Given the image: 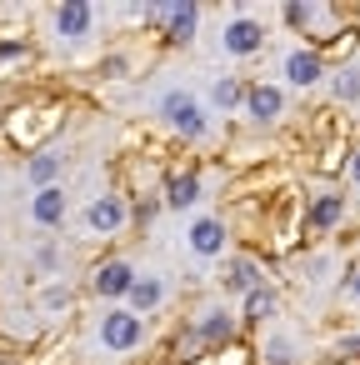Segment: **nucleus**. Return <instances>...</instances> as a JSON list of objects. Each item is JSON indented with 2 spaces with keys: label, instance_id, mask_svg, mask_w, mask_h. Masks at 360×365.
Instances as JSON below:
<instances>
[{
  "label": "nucleus",
  "instance_id": "f257e3e1",
  "mask_svg": "<svg viewBox=\"0 0 360 365\" xmlns=\"http://www.w3.org/2000/svg\"><path fill=\"white\" fill-rule=\"evenodd\" d=\"M160 115H165V125H170L175 135H190V140L205 135V106H200L190 91H170V96L160 101Z\"/></svg>",
  "mask_w": 360,
  "mask_h": 365
},
{
  "label": "nucleus",
  "instance_id": "ddd939ff",
  "mask_svg": "<svg viewBox=\"0 0 360 365\" xmlns=\"http://www.w3.org/2000/svg\"><path fill=\"white\" fill-rule=\"evenodd\" d=\"M285 76H290V86H315L325 76V66H320L315 51H290L285 56Z\"/></svg>",
  "mask_w": 360,
  "mask_h": 365
},
{
  "label": "nucleus",
  "instance_id": "f3484780",
  "mask_svg": "<svg viewBox=\"0 0 360 365\" xmlns=\"http://www.w3.org/2000/svg\"><path fill=\"white\" fill-rule=\"evenodd\" d=\"M210 101H215V110H235V106L245 101V86H240L235 76H220V81L210 86Z\"/></svg>",
  "mask_w": 360,
  "mask_h": 365
},
{
  "label": "nucleus",
  "instance_id": "5701e85b",
  "mask_svg": "<svg viewBox=\"0 0 360 365\" xmlns=\"http://www.w3.org/2000/svg\"><path fill=\"white\" fill-rule=\"evenodd\" d=\"M345 290L360 300V265H350V275H345Z\"/></svg>",
  "mask_w": 360,
  "mask_h": 365
},
{
  "label": "nucleus",
  "instance_id": "b1692460",
  "mask_svg": "<svg viewBox=\"0 0 360 365\" xmlns=\"http://www.w3.org/2000/svg\"><path fill=\"white\" fill-rule=\"evenodd\" d=\"M350 175H355V185H360V155H355V160H350Z\"/></svg>",
  "mask_w": 360,
  "mask_h": 365
},
{
  "label": "nucleus",
  "instance_id": "6ab92c4d",
  "mask_svg": "<svg viewBox=\"0 0 360 365\" xmlns=\"http://www.w3.org/2000/svg\"><path fill=\"white\" fill-rule=\"evenodd\" d=\"M56 175H61V155H36V160H31V180H36L41 190H46Z\"/></svg>",
  "mask_w": 360,
  "mask_h": 365
},
{
  "label": "nucleus",
  "instance_id": "9d476101",
  "mask_svg": "<svg viewBox=\"0 0 360 365\" xmlns=\"http://www.w3.org/2000/svg\"><path fill=\"white\" fill-rule=\"evenodd\" d=\"M195 26H200V11L195 6H165V41L190 46L195 41Z\"/></svg>",
  "mask_w": 360,
  "mask_h": 365
},
{
  "label": "nucleus",
  "instance_id": "f8f14e48",
  "mask_svg": "<svg viewBox=\"0 0 360 365\" xmlns=\"http://www.w3.org/2000/svg\"><path fill=\"white\" fill-rule=\"evenodd\" d=\"M235 335V315L230 310H220V305H210V310H200V325H195V340H210V345H220V340H230Z\"/></svg>",
  "mask_w": 360,
  "mask_h": 365
},
{
  "label": "nucleus",
  "instance_id": "dca6fc26",
  "mask_svg": "<svg viewBox=\"0 0 360 365\" xmlns=\"http://www.w3.org/2000/svg\"><path fill=\"white\" fill-rule=\"evenodd\" d=\"M195 200H200V175H170V185H165V205L190 210Z\"/></svg>",
  "mask_w": 360,
  "mask_h": 365
},
{
  "label": "nucleus",
  "instance_id": "412c9836",
  "mask_svg": "<svg viewBox=\"0 0 360 365\" xmlns=\"http://www.w3.org/2000/svg\"><path fill=\"white\" fill-rule=\"evenodd\" d=\"M265 355H270V365H290V345H285V340L265 345Z\"/></svg>",
  "mask_w": 360,
  "mask_h": 365
},
{
  "label": "nucleus",
  "instance_id": "423d86ee",
  "mask_svg": "<svg viewBox=\"0 0 360 365\" xmlns=\"http://www.w3.org/2000/svg\"><path fill=\"white\" fill-rule=\"evenodd\" d=\"M66 205H71V200H66V190H61V185H46V190H36V195H31V220L51 230V225H61V220H66Z\"/></svg>",
  "mask_w": 360,
  "mask_h": 365
},
{
  "label": "nucleus",
  "instance_id": "39448f33",
  "mask_svg": "<svg viewBox=\"0 0 360 365\" xmlns=\"http://www.w3.org/2000/svg\"><path fill=\"white\" fill-rule=\"evenodd\" d=\"M130 285H135V270H130L125 260H106V265L96 270V295H106V300H125Z\"/></svg>",
  "mask_w": 360,
  "mask_h": 365
},
{
  "label": "nucleus",
  "instance_id": "6e6552de",
  "mask_svg": "<svg viewBox=\"0 0 360 365\" xmlns=\"http://www.w3.org/2000/svg\"><path fill=\"white\" fill-rule=\"evenodd\" d=\"M185 245H190L195 255H220V250H225V225L205 215V220H195V225L185 230Z\"/></svg>",
  "mask_w": 360,
  "mask_h": 365
},
{
  "label": "nucleus",
  "instance_id": "4468645a",
  "mask_svg": "<svg viewBox=\"0 0 360 365\" xmlns=\"http://www.w3.org/2000/svg\"><path fill=\"white\" fill-rule=\"evenodd\" d=\"M345 215V200L335 195V190H325V195H315L310 200V210H305V220H310V230H330L335 220Z\"/></svg>",
  "mask_w": 360,
  "mask_h": 365
},
{
  "label": "nucleus",
  "instance_id": "2eb2a0df",
  "mask_svg": "<svg viewBox=\"0 0 360 365\" xmlns=\"http://www.w3.org/2000/svg\"><path fill=\"white\" fill-rule=\"evenodd\" d=\"M125 300H130V310H135V315H140V310H155V305L165 300V285H160L155 275H135V285H130V295H125Z\"/></svg>",
  "mask_w": 360,
  "mask_h": 365
},
{
  "label": "nucleus",
  "instance_id": "a211bd4d",
  "mask_svg": "<svg viewBox=\"0 0 360 365\" xmlns=\"http://www.w3.org/2000/svg\"><path fill=\"white\" fill-rule=\"evenodd\" d=\"M275 305H280V300H275V290H270V285H260V290H250V295H245V320H270V315H275Z\"/></svg>",
  "mask_w": 360,
  "mask_h": 365
},
{
  "label": "nucleus",
  "instance_id": "f03ea898",
  "mask_svg": "<svg viewBox=\"0 0 360 365\" xmlns=\"http://www.w3.org/2000/svg\"><path fill=\"white\" fill-rule=\"evenodd\" d=\"M101 345H106L110 355L135 350V345H140V315H135V310H110V315L101 320Z\"/></svg>",
  "mask_w": 360,
  "mask_h": 365
},
{
  "label": "nucleus",
  "instance_id": "9b49d317",
  "mask_svg": "<svg viewBox=\"0 0 360 365\" xmlns=\"http://www.w3.org/2000/svg\"><path fill=\"white\" fill-rule=\"evenodd\" d=\"M245 110H250L260 125H270V120L285 110V96H280L275 86H250V91H245Z\"/></svg>",
  "mask_w": 360,
  "mask_h": 365
},
{
  "label": "nucleus",
  "instance_id": "aec40b11",
  "mask_svg": "<svg viewBox=\"0 0 360 365\" xmlns=\"http://www.w3.org/2000/svg\"><path fill=\"white\" fill-rule=\"evenodd\" d=\"M335 96H340V101H360V71H355V66L335 76Z\"/></svg>",
  "mask_w": 360,
  "mask_h": 365
},
{
  "label": "nucleus",
  "instance_id": "1a4fd4ad",
  "mask_svg": "<svg viewBox=\"0 0 360 365\" xmlns=\"http://www.w3.org/2000/svg\"><path fill=\"white\" fill-rule=\"evenodd\" d=\"M91 21H96V11L81 6V0H76V6H56V31L66 41H86L91 36Z\"/></svg>",
  "mask_w": 360,
  "mask_h": 365
},
{
  "label": "nucleus",
  "instance_id": "20e7f679",
  "mask_svg": "<svg viewBox=\"0 0 360 365\" xmlns=\"http://www.w3.org/2000/svg\"><path fill=\"white\" fill-rule=\"evenodd\" d=\"M220 46H225V56H255L260 46H265V31H260V21H230L225 26V36H220Z\"/></svg>",
  "mask_w": 360,
  "mask_h": 365
},
{
  "label": "nucleus",
  "instance_id": "0eeeda50",
  "mask_svg": "<svg viewBox=\"0 0 360 365\" xmlns=\"http://www.w3.org/2000/svg\"><path fill=\"white\" fill-rule=\"evenodd\" d=\"M220 285H225L230 295H250V290H260L265 280H260V265H255L250 255H235V260L220 270Z\"/></svg>",
  "mask_w": 360,
  "mask_h": 365
},
{
  "label": "nucleus",
  "instance_id": "7ed1b4c3",
  "mask_svg": "<svg viewBox=\"0 0 360 365\" xmlns=\"http://www.w3.org/2000/svg\"><path fill=\"white\" fill-rule=\"evenodd\" d=\"M125 220H130L125 195H96V200H91V210H86V225H91L96 235H120V230H125Z\"/></svg>",
  "mask_w": 360,
  "mask_h": 365
},
{
  "label": "nucleus",
  "instance_id": "4be33fe9",
  "mask_svg": "<svg viewBox=\"0 0 360 365\" xmlns=\"http://www.w3.org/2000/svg\"><path fill=\"white\" fill-rule=\"evenodd\" d=\"M56 260H61L56 245H41V250H36V265H41V270H56Z\"/></svg>",
  "mask_w": 360,
  "mask_h": 365
}]
</instances>
